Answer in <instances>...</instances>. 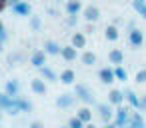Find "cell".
I'll list each match as a JSON object with an SVG mask.
<instances>
[{
    "label": "cell",
    "mask_w": 146,
    "mask_h": 128,
    "mask_svg": "<svg viewBox=\"0 0 146 128\" xmlns=\"http://www.w3.org/2000/svg\"><path fill=\"white\" fill-rule=\"evenodd\" d=\"M74 96H76V100H80V102H84V104H94V102H96L92 88L86 86V84H82V82L74 84Z\"/></svg>",
    "instance_id": "1"
},
{
    "label": "cell",
    "mask_w": 146,
    "mask_h": 128,
    "mask_svg": "<svg viewBox=\"0 0 146 128\" xmlns=\"http://www.w3.org/2000/svg\"><path fill=\"white\" fill-rule=\"evenodd\" d=\"M130 106H116L114 110V126L116 128H126L128 126V120H130Z\"/></svg>",
    "instance_id": "2"
},
{
    "label": "cell",
    "mask_w": 146,
    "mask_h": 128,
    "mask_svg": "<svg viewBox=\"0 0 146 128\" xmlns=\"http://www.w3.org/2000/svg\"><path fill=\"white\" fill-rule=\"evenodd\" d=\"M96 114L102 120V124H110L114 120V110H112V104H108V102L96 104Z\"/></svg>",
    "instance_id": "3"
},
{
    "label": "cell",
    "mask_w": 146,
    "mask_h": 128,
    "mask_svg": "<svg viewBox=\"0 0 146 128\" xmlns=\"http://www.w3.org/2000/svg\"><path fill=\"white\" fill-rule=\"evenodd\" d=\"M0 110L2 112H8V114H18L20 110L16 108V100L12 96H8L6 92H0Z\"/></svg>",
    "instance_id": "4"
},
{
    "label": "cell",
    "mask_w": 146,
    "mask_h": 128,
    "mask_svg": "<svg viewBox=\"0 0 146 128\" xmlns=\"http://www.w3.org/2000/svg\"><path fill=\"white\" fill-rule=\"evenodd\" d=\"M128 42H130L132 48H140V46L144 44V32H142L140 28H132V30L128 32Z\"/></svg>",
    "instance_id": "5"
},
{
    "label": "cell",
    "mask_w": 146,
    "mask_h": 128,
    "mask_svg": "<svg viewBox=\"0 0 146 128\" xmlns=\"http://www.w3.org/2000/svg\"><path fill=\"white\" fill-rule=\"evenodd\" d=\"M46 56H48V54H46L42 48H38V50H34V52L30 54V64L40 70L42 66H46Z\"/></svg>",
    "instance_id": "6"
},
{
    "label": "cell",
    "mask_w": 146,
    "mask_h": 128,
    "mask_svg": "<svg viewBox=\"0 0 146 128\" xmlns=\"http://www.w3.org/2000/svg\"><path fill=\"white\" fill-rule=\"evenodd\" d=\"M10 10H12L14 14H18V16H32V8H30V4L26 2V0H20V2L12 4Z\"/></svg>",
    "instance_id": "7"
},
{
    "label": "cell",
    "mask_w": 146,
    "mask_h": 128,
    "mask_svg": "<svg viewBox=\"0 0 146 128\" xmlns=\"http://www.w3.org/2000/svg\"><path fill=\"white\" fill-rule=\"evenodd\" d=\"M84 18H86V22H90V24H94V22H98V18H100V8L96 6V4H88L86 8H84Z\"/></svg>",
    "instance_id": "8"
},
{
    "label": "cell",
    "mask_w": 146,
    "mask_h": 128,
    "mask_svg": "<svg viewBox=\"0 0 146 128\" xmlns=\"http://www.w3.org/2000/svg\"><path fill=\"white\" fill-rule=\"evenodd\" d=\"M98 78H100L102 84H112V82L116 80V76H114V66H104V68H100V70H98Z\"/></svg>",
    "instance_id": "9"
},
{
    "label": "cell",
    "mask_w": 146,
    "mask_h": 128,
    "mask_svg": "<svg viewBox=\"0 0 146 128\" xmlns=\"http://www.w3.org/2000/svg\"><path fill=\"white\" fill-rule=\"evenodd\" d=\"M124 100H126L124 90L112 88V90L108 92V104H112V106H122V104H124Z\"/></svg>",
    "instance_id": "10"
},
{
    "label": "cell",
    "mask_w": 146,
    "mask_h": 128,
    "mask_svg": "<svg viewBox=\"0 0 146 128\" xmlns=\"http://www.w3.org/2000/svg\"><path fill=\"white\" fill-rule=\"evenodd\" d=\"M42 50H44L48 56H58L60 50H62V46H60L56 40H46V42L42 44Z\"/></svg>",
    "instance_id": "11"
},
{
    "label": "cell",
    "mask_w": 146,
    "mask_h": 128,
    "mask_svg": "<svg viewBox=\"0 0 146 128\" xmlns=\"http://www.w3.org/2000/svg\"><path fill=\"white\" fill-rule=\"evenodd\" d=\"M60 56H62L66 62H72V60H76V58H78V50H76L72 44H66V46H62Z\"/></svg>",
    "instance_id": "12"
},
{
    "label": "cell",
    "mask_w": 146,
    "mask_h": 128,
    "mask_svg": "<svg viewBox=\"0 0 146 128\" xmlns=\"http://www.w3.org/2000/svg\"><path fill=\"white\" fill-rule=\"evenodd\" d=\"M74 102H76V96H74V94H68V92H66V94H60V96L56 98V106H58V108H70Z\"/></svg>",
    "instance_id": "13"
},
{
    "label": "cell",
    "mask_w": 146,
    "mask_h": 128,
    "mask_svg": "<svg viewBox=\"0 0 146 128\" xmlns=\"http://www.w3.org/2000/svg\"><path fill=\"white\" fill-rule=\"evenodd\" d=\"M108 60H110V64H114V66H122V62H124V52H122L120 48H112V50L108 52Z\"/></svg>",
    "instance_id": "14"
},
{
    "label": "cell",
    "mask_w": 146,
    "mask_h": 128,
    "mask_svg": "<svg viewBox=\"0 0 146 128\" xmlns=\"http://www.w3.org/2000/svg\"><path fill=\"white\" fill-rule=\"evenodd\" d=\"M126 128H146V122H144L142 114H140V112H132Z\"/></svg>",
    "instance_id": "15"
},
{
    "label": "cell",
    "mask_w": 146,
    "mask_h": 128,
    "mask_svg": "<svg viewBox=\"0 0 146 128\" xmlns=\"http://www.w3.org/2000/svg\"><path fill=\"white\" fill-rule=\"evenodd\" d=\"M40 78H42V80H46V82H58V74H56L48 64L40 68Z\"/></svg>",
    "instance_id": "16"
},
{
    "label": "cell",
    "mask_w": 146,
    "mask_h": 128,
    "mask_svg": "<svg viewBox=\"0 0 146 128\" xmlns=\"http://www.w3.org/2000/svg\"><path fill=\"white\" fill-rule=\"evenodd\" d=\"M58 80H60L62 84L70 86V84H74V80H76V72H74L72 68H66V70H62V72H60Z\"/></svg>",
    "instance_id": "17"
},
{
    "label": "cell",
    "mask_w": 146,
    "mask_h": 128,
    "mask_svg": "<svg viewBox=\"0 0 146 128\" xmlns=\"http://www.w3.org/2000/svg\"><path fill=\"white\" fill-rule=\"evenodd\" d=\"M30 90L34 92V94H46V82L42 80V78H32L30 80Z\"/></svg>",
    "instance_id": "18"
},
{
    "label": "cell",
    "mask_w": 146,
    "mask_h": 128,
    "mask_svg": "<svg viewBox=\"0 0 146 128\" xmlns=\"http://www.w3.org/2000/svg\"><path fill=\"white\" fill-rule=\"evenodd\" d=\"M4 92H6L8 96L16 98V96L20 94V82H18V80H8V82L4 84Z\"/></svg>",
    "instance_id": "19"
},
{
    "label": "cell",
    "mask_w": 146,
    "mask_h": 128,
    "mask_svg": "<svg viewBox=\"0 0 146 128\" xmlns=\"http://www.w3.org/2000/svg\"><path fill=\"white\" fill-rule=\"evenodd\" d=\"M82 10V2L80 0H66V14L68 16H76Z\"/></svg>",
    "instance_id": "20"
},
{
    "label": "cell",
    "mask_w": 146,
    "mask_h": 128,
    "mask_svg": "<svg viewBox=\"0 0 146 128\" xmlns=\"http://www.w3.org/2000/svg\"><path fill=\"white\" fill-rule=\"evenodd\" d=\"M70 44H72L76 50H78V48H84V46H86V34H84V32H74Z\"/></svg>",
    "instance_id": "21"
},
{
    "label": "cell",
    "mask_w": 146,
    "mask_h": 128,
    "mask_svg": "<svg viewBox=\"0 0 146 128\" xmlns=\"http://www.w3.org/2000/svg\"><path fill=\"white\" fill-rule=\"evenodd\" d=\"M124 96H126V102H128V106L130 108H138V102H140V96L134 92V90H124Z\"/></svg>",
    "instance_id": "22"
},
{
    "label": "cell",
    "mask_w": 146,
    "mask_h": 128,
    "mask_svg": "<svg viewBox=\"0 0 146 128\" xmlns=\"http://www.w3.org/2000/svg\"><path fill=\"white\" fill-rule=\"evenodd\" d=\"M104 36H106V40H108V42H114V40H118V36H120V32H118V26H114V24H108V26H106V30H104Z\"/></svg>",
    "instance_id": "23"
},
{
    "label": "cell",
    "mask_w": 146,
    "mask_h": 128,
    "mask_svg": "<svg viewBox=\"0 0 146 128\" xmlns=\"http://www.w3.org/2000/svg\"><path fill=\"white\" fill-rule=\"evenodd\" d=\"M80 62H82L84 66H94V64H96V54L90 52V50H86V52L80 54Z\"/></svg>",
    "instance_id": "24"
},
{
    "label": "cell",
    "mask_w": 146,
    "mask_h": 128,
    "mask_svg": "<svg viewBox=\"0 0 146 128\" xmlns=\"http://www.w3.org/2000/svg\"><path fill=\"white\" fill-rule=\"evenodd\" d=\"M14 100H16V108H18L20 112H30V110H32V102H30V100H26V98H22V96H16Z\"/></svg>",
    "instance_id": "25"
},
{
    "label": "cell",
    "mask_w": 146,
    "mask_h": 128,
    "mask_svg": "<svg viewBox=\"0 0 146 128\" xmlns=\"http://www.w3.org/2000/svg\"><path fill=\"white\" fill-rule=\"evenodd\" d=\"M76 116L84 122V124H88V122H92V110L88 108V106H82L78 112H76Z\"/></svg>",
    "instance_id": "26"
},
{
    "label": "cell",
    "mask_w": 146,
    "mask_h": 128,
    "mask_svg": "<svg viewBox=\"0 0 146 128\" xmlns=\"http://www.w3.org/2000/svg\"><path fill=\"white\" fill-rule=\"evenodd\" d=\"M132 8L140 16H144V12H146V0H132Z\"/></svg>",
    "instance_id": "27"
},
{
    "label": "cell",
    "mask_w": 146,
    "mask_h": 128,
    "mask_svg": "<svg viewBox=\"0 0 146 128\" xmlns=\"http://www.w3.org/2000/svg\"><path fill=\"white\" fill-rule=\"evenodd\" d=\"M30 28L34 30V32H38V30H42V18L40 16H30Z\"/></svg>",
    "instance_id": "28"
},
{
    "label": "cell",
    "mask_w": 146,
    "mask_h": 128,
    "mask_svg": "<svg viewBox=\"0 0 146 128\" xmlns=\"http://www.w3.org/2000/svg\"><path fill=\"white\" fill-rule=\"evenodd\" d=\"M114 76H116V80H122V82L128 80V72L122 66H114Z\"/></svg>",
    "instance_id": "29"
},
{
    "label": "cell",
    "mask_w": 146,
    "mask_h": 128,
    "mask_svg": "<svg viewBox=\"0 0 146 128\" xmlns=\"http://www.w3.org/2000/svg\"><path fill=\"white\" fill-rule=\"evenodd\" d=\"M68 128H84V122L78 118V116H72L68 120Z\"/></svg>",
    "instance_id": "30"
},
{
    "label": "cell",
    "mask_w": 146,
    "mask_h": 128,
    "mask_svg": "<svg viewBox=\"0 0 146 128\" xmlns=\"http://www.w3.org/2000/svg\"><path fill=\"white\" fill-rule=\"evenodd\" d=\"M136 82H138V84H144V82H146V68H140V70L136 72Z\"/></svg>",
    "instance_id": "31"
},
{
    "label": "cell",
    "mask_w": 146,
    "mask_h": 128,
    "mask_svg": "<svg viewBox=\"0 0 146 128\" xmlns=\"http://www.w3.org/2000/svg\"><path fill=\"white\" fill-rule=\"evenodd\" d=\"M0 40H8V34H6V28H4V24H2V20H0Z\"/></svg>",
    "instance_id": "32"
},
{
    "label": "cell",
    "mask_w": 146,
    "mask_h": 128,
    "mask_svg": "<svg viewBox=\"0 0 146 128\" xmlns=\"http://www.w3.org/2000/svg\"><path fill=\"white\" fill-rule=\"evenodd\" d=\"M30 128H44V122L42 120H32L30 122Z\"/></svg>",
    "instance_id": "33"
},
{
    "label": "cell",
    "mask_w": 146,
    "mask_h": 128,
    "mask_svg": "<svg viewBox=\"0 0 146 128\" xmlns=\"http://www.w3.org/2000/svg\"><path fill=\"white\" fill-rule=\"evenodd\" d=\"M138 110H146V94L140 96V102H138Z\"/></svg>",
    "instance_id": "34"
},
{
    "label": "cell",
    "mask_w": 146,
    "mask_h": 128,
    "mask_svg": "<svg viewBox=\"0 0 146 128\" xmlns=\"http://www.w3.org/2000/svg\"><path fill=\"white\" fill-rule=\"evenodd\" d=\"M66 24H68V26H74V24H76V16H68V18H66Z\"/></svg>",
    "instance_id": "35"
},
{
    "label": "cell",
    "mask_w": 146,
    "mask_h": 128,
    "mask_svg": "<svg viewBox=\"0 0 146 128\" xmlns=\"http://www.w3.org/2000/svg\"><path fill=\"white\" fill-rule=\"evenodd\" d=\"M6 6H8V2H2V0H0V12L6 10Z\"/></svg>",
    "instance_id": "36"
},
{
    "label": "cell",
    "mask_w": 146,
    "mask_h": 128,
    "mask_svg": "<svg viewBox=\"0 0 146 128\" xmlns=\"http://www.w3.org/2000/svg\"><path fill=\"white\" fill-rule=\"evenodd\" d=\"M84 32H90V34H92V32H94V26L88 22V26H86V30H84Z\"/></svg>",
    "instance_id": "37"
},
{
    "label": "cell",
    "mask_w": 146,
    "mask_h": 128,
    "mask_svg": "<svg viewBox=\"0 0 146 128\" xmlns=\"http://www.w3.org/2000/svg\"><path fill=\"white\" fill-rule=\"evenodd\" d=\"M100 128H116V126H114V122H110V124H102Z\"/></svg>",
    "instance_id": "38"
},
{
    "label": "cell",
    "mask_w": 146,
    "mask_h": 128,
    "mask_svg": "<svg viewBox=\"0 0 146 128\" xmlns=\"http://www.w3.org/2000/svg\"><path fill=\"white\" fill-rule=\"evenodd\" d=\"M84 128H96V126H94L92 122H88V124H84Z\"/></svg>",
    "instance_id": "39"
},
{
    "label": "cell",
    "mask_w": 146,
    "mask_h": 128,
    "mask_svg": "<svg viewBox=\"0 0 146 128\" xmlns=\"http://www.w3.org/2000/svg\"><path fill=\"white\" fill-rule=\"evenodd\" d=\"M2 48H4V40H0V54H2Z\"/></svg>",
    "instance_id": "40"
},
{
    "label": "cell",
    "mask_w": 146,
    "mask_h": 128,
    "mask_svg": "<svg viewBox=\"0 0 146 128\" xmlns=\"http://www.w3.org/2000/svg\"><path fill=\"white\" fill-rule=\"evenodd\" d=\"M2 2H10V0H2Z\"/></svg>",
    "instance_id": "41"
},
{
    "label": "cell",
    "mask_w": 146,
    "mask_h": 128,
    "mask_svg": "<svg viewBox=\"0 0 146 128\" xmlns=\"http://www.w3.org/2000/svg\"><path fill=\"white\" fill-rule=\"evenodd\" d=\"M142 18H146V12H144V16H142Z\"/></svg>",
    "instance_id": "42"
},
{
    "label": "cell",
    "mask_w": 146,
    "mask_h": 128,
    "mask_svg": "<svg viewBox=\"0 0 146 128\" xmlns=\"http://www.w3.org/2000/svg\"><path fill=\"white\" fill-rule=\"evenodd\" d=\"M64 128H68V126H64Z\"/></svg>",
    "instance_id": "43"
},
{
    "label": "cell",
    "mask_w": 146,
    "mask_h": 128,
    "mask_svg": "<svg viewBox=\"0 0 146 128\" xmlns=\"http://www.w3.org/2000/svg\"><path fill=\"white\" fill-rule=\"evenodd\" d=\"M0 128H2V126H0Z\"/></svg>",
    "instance_id": "44"
}]
</instances>
